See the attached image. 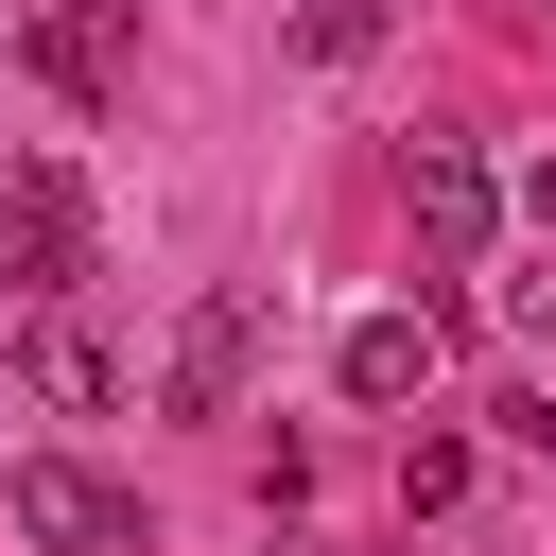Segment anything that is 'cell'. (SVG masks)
I'll use <instances>...</instances> for the list:
<instances>
[{
  "label": "cell",
  "instance_id": "cell-1",
  "mask_svg": "<svg viewBox=\"0 0 556 556\" xmlns=\"http://www.w3.org/2000/svg\"><path fill=\"white\" fill-rule=\"evenodd\" d=\"M70 278H87V174H70V156H17V174H0V295L52 313Z\"/></svg>",
  "mask_w": 556,
  "mask_h": 556
},
{
  "label": "cell",
  "instance_id": "cell-2",
  "mask_svg": "<svg viewBox=\"0 0 556 556\" xmlns=\"http://www.w3.org/2000/svg\"><path fill=\"white\" fill-rule=\"evenodd\" d=\"M261 330H278V278H226V295H191V330H174L156 400H174V417H243V382H261Z\"/></svg>",
  "mask_w": 556,
  "mask_h": 556
},
{
  "label": "cell",
  "instance_id": "cell-3",
  "mask_svg": "<svg viewBox=\"0 0 556 556\" xmlns=\"http://www.w3.org/2000/svg\"><path fill=\"white\" fill-rule=\"evenodd\" d=\"M0 521H17L35 556H122V539H139V504H122L104 469H70V452H35V469H0Z\"/></svg>",
  "mask_w": 556,
  "mask_h": 556
},
{
  "label": "cell",
  "instance_id": "cell-4",
  "mask_svg": "<svg viewBox=\"0 0 556 556\" xmlns=\"http://www.w3.org/2000/svg\"><path fill=\"white\" fill-rule=\"evenodd\" d=\"M400 208H417V243H434V261H469V243L504 226V191H486V156H469V139H417V156H400Z\"/></svg>",
  "mask_w": 556,
  "mask_h": 556
},
{
  "label": "cell",
  "instance_id": "cell-5",
  "mask_svg": "<svg viewBox=\"0 0 556 556\" xmlns=\"http://www.w3.org/2000/svg\"><path fill=\"white\" fill-rule=\"evenodd\" d=\"M434 365H452V330H434V313H365V330L330 348V382H348L365 417H400V400H434Z\"/></svg>",
  "mask_w": 556,
  "mask_h": 556
},
{
  "label": "cell",
  "instance_id": "cell-6",
  "mask_svg": "<svg viewBox=\"0 0 556 556\" xmlns=\"http://www.w3.org/2000/svg\"><path fill=\"white\" fill-rule=\"evenodd\" d=\"M35 382H52V400H70V417H104V400H122V365H104V348H87V330H70V313H52V330H35Z\"/></svg>",
  "mask_w": 556,
  "mask_h": 556
},
{
  "label": "cell",
  "instance_id": "cell-7",
  "mask_svg": "<svg viewBox=\"0 0 556 556\" xmlns=\"http://www.w3.org/2000/svg\"><path fill=\"white\" fill-rule=\"evenodd\" d=\"M295 52H313V70H365V52H382V0H313Z\"/></svg>",
  "mask_w": 556,
  "mask_h": 556
},
{
  "label": "cell",
  "instance_id": "cell-8",
  "mask_svg": "<svg viewBox=\"0 0 556 556\" xmlns=\"http://www.w3.org/2000/svg\"><path fill=\"white\" fill-rule=\"evenodd\" d=\"M400 504H417V521H452V504H469V452H452V434H417V452H400Z\"/></svg>",
  "mask_w": 556,
  "mask_h": 556
},
{
  "label": "cell",
  "instance_id": "cell-9",
  "mask_svg": "<svg viewBox=\"0 0 556 556\" xmlns=\"http://www.w3.org/2000/svg\"><path fill=\"white\" fill-rule=\"evenodd\" d=\"M504 313H521V330H556V243H539V261L504 278Z\"/></svg>",
  "mask_w": 556,
  "mask_h": 556
},
{
  "label": "cell",
  "instance_id": "cell-10",
  "mask_svg": "<svg viewBox=\"0 0 556 556\" xmlns=\"http://www.w3.org/2000/svg\"><path fill=\"white\" fill-rule=\"evenodd\" d=\"M521 208H539V243H556V156H539V174H521Z\"/></svg>",
  "mask_w": 556,
  "mask_h": 556
},
{
  "label": "cell",
  "instance_id": "cell-11",
  "mask_svg": "<svg viewBox=\"0 0 556 556\" xmlns=\"http://www.w3.org/2000/svg\"><path fill=\"white\" fill-rule=\"evenodd\" d=\"M0 52H17V35H0Z\"/></svg>",
  "mask_w": 556,
  "mask_h": 556
}]
</instances>
